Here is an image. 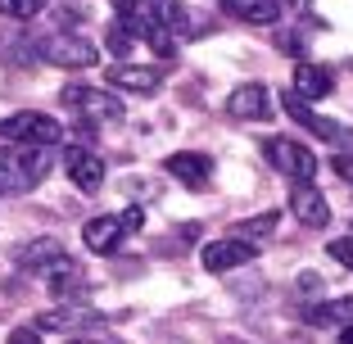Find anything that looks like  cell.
I'll use <instances>...</instances> for the list:
<instances>
[{
    "label": "cell",
    "mask_w": 353,
    "mask_h": 344,
    "mask_svg": "<svg viewBox=\"0 0 353 344\" xmlns=\"http://www.w3.org/2000/svg\"><path fill=\"white\" fill-rule=\"evenodd\" d=\"M141 222H145L141 209H127L123 218L104 213V218H91L82 227V240H86V250H91V254H118V250H123V240L132 236V231H141Z\"/></svg>",
    "instance_id": "277c9868"
},
{
    "label": "cell",
    "mask_w": 353,
    "mask_h": 344,
    "mask_svg": "<svg viewBox=\"0 0 353 344\" xmlns=\"http://www.w3.org/2000/svg\"><path fill=\"white\" fill-rule=\"evenodd\" d=\"M218 5L236 23H254V28H268L281 19V0H218Z\"/></svg>",
    "instance_id": "4fadbf2b"
},
{
    "label": "cell",
    "mask_w": 353,
    "mask_h": 344,
    "mask_svg": "<svg viewBox=\"0 0 353 344\" xmlns=\"http://www.w3.org/2000/svg\"><path fill=\"white\" fill-rule=\"evenodd\" d=\"M254 259H259V240H245V236H227V240H208L204 245L208 272H231V267H245Z\"/></svg>",
    "instance_id": "ba28073f"
},
{
    "label": "cell",
    "mask_w": 353,
    "mask_h": 344,
    "mask_svg": "<svg viewBox=\"0 0 353 344\" xmlns=\"http://www.w3.org/2000/svg\"><path fill=\"white\" fill-rule=\"evenodd\" d=\"M290 213L303 227H326L331 222V204H326V195L312 181H294L290 186Z\"/></svg>",
    "instance_id": "30bf717a"
},
{
    "label": "cell",
    "mask_w": 353,
    "mask_h": 344,
    "mask_svg": "<svg viewBox=\"0 0 353 344\" xmlns=\"http://www.w3.org/2000/svg\"><path fill=\"white\" fill-rule=\"evenodd\" d=\"M59 100L77 114V123H123V100L100 86H63Z\"/></svg>",
    "instance_id": "3957f363"
},
{
    "label": "cell",
    "mask_w": 353,
    "mask_h": 344,
    "mask_svg": "<svg viewBox=\"0 0 353 344\" xmlns=\"http://www.w3.org/2000/svg\"><path fill=\"white\" fill-rule=\"evenodd\" d=\"M0 136H5V141H14V145L50 150V145H59V141H63V127H59V118H50V114L23 109V114H14V118H5V123H0Z\"/></svg>",
    "instance_id": "7a4b0ae2"
},
{
    "label": "cell",
    "mask_w": 353,
    "mask_h": 344,
    "mask_svg": "<svg viewBox=\"0 0 353 344\" xmlns=\"http://www.w3.org/2000/svg\"><path fill=\"white\" fill-rule=\"evenodd\" d=\"M281 105H285V114H290L294 123L308 127V132H317L322 141H340V127H335L331 118H322L317 109H308V100H303V95H281Z\"/></svg>",
    "instance_id": "5bb4252c"
},
{
    "label": "cell",
    "mask_w": 353,
    "mask_h": 344,
    "mask_svg": "<svg viewBox=\"0 0 353 344\" xmlns=\"http://www.w3.org/2000/svg\"><path fill=\"white\" fill-rule=\"evenodd\" d=\"M227 109H231V118L263 123V118H272V91L263 82H245V86H236V91L227 95Z\"/></svg>",
    "instance_id": "8fae6325"
},
{
    "label": "cell",
    "mask_w": 353,
    "mask_h": 344,
    "mask_svg": "<svg viewBox=\"0 0 353 344\" xmlns=\"http://www.w3.org/2000/svg\"><path fill=\"white\" fill-rule=\"evenodd\" d=\"M168 177H176L181 186L190 190H204L208 181H213V159L208 154H195V150H176V154H168Z\"/></svg>",
    "instance_id": "7c38bea8"
},
{
    "label": "cell",
    "mask_w": 353,
    "mask_h": 344,
    "mask_svg": "<svg viewBox=\"0 0 353 344\" xmlns=\"http://www.w3.org/2000/svg\"><path fill=\"white\" fill-rule=\"evenodd\" d=\"M340 344H353V322H349V326L340 331Z\"/></svg>",
    "instance_id": "484cf974"
},
{
    "label": "cell",
    "mask_w": 353,
    "mask_h": 344,
    "mask_svg": "<svg viewBox=\"0 0 353 344\" xmlns=\"http://www.w3.org/2000/svg\"><path fill=\"white\" fill-rule=\"evenodd\" d=\"M331 259H335V263H344V267L353 272V236H344V240H331Z\"/></svg>",
    "instance_id": "603a6c76"
},
{
    "label": "cell",
    "mask_w": 353,
    "mask_h": 344,
    "mask_svg": "<svg viewBox=\"0 0 353 344\" xmlns=\"http://www.w3.org/2000/svg\"><path fill=\"white\" fill-rule=\"evenodd\" d=\"M73 326H100V313L95 308H54V313H41V331H73Z\"/></svg>",
    "instance_id": "ac0fdd59"
},
{
    "label": "cell",
    "mask_w": 353,
    "mask_h": 344,
    "mask_svg": "<svg viewBox=\"0 0 353 344\" xmlns=\"http://www.w3.org/2000/svg\"><path fill=\"white\" fill-rule=\"evenodd\" d=\"M10 344H41V335L32 331V326H23V331H10Z\"/></svg>",
    "instance_id": "d4e9b609"
},
{
    "label": "cell",
    "mask_w": 353,
    "mask_h": 344,
    "mask_svg": "<svg viewBox=\"0 0 353 344\" xmlns=\"http://www.w3.org/2000/svg\"><path fill=\"white\" fill-rule=\"evenodd\" d=\"M41 10H46V0H0V14H5V19H19V23L37 19Z\"/></svg>",
    "instance_id": "ffe728a7"
},
{
    "label": "cell",
    "mask_w": 353,
    "mask_h": 344,
    "mask_svg": "<svg viewBox=\"0 0 353 344\" xmlns=\"http://www.w3.org/2000/svg\"><path fill=\"white\" fill-rule=\"evenodd\" d=\"M263 154H268V163L276 168L281 177H290V181L317 177V154L308 145H299V141H290V136H272L268 145H263Z\"/></svg>",
    "instance_id": "5b68a950"
},
{
    "label": "cell",
    "mask_w": 353,
    "mask_h": 344,
    "mask_svg": "<svg viewBox=\"0 0 353 344\" xmlns=\"http://www.w3.org/2000/svg\"><path fill=\"white\" fill-rule=\"evenodd\" d=\"M281 5H294V0H281Z\"/></svg>",
    "instance_id": "83f0119b"
},
{
    "label": "cell",
    "mask_w": 353,
    "mask_h": 344,
    "mask_svg": "<svg viewBox=\"0 0 353 344\" xmlns=\"http://www.w3.org/2000/svg\"><path fill=\"white\" fill-rule=\"evenodd\" d=\"M59 254H63L59 240H50V236H46V240H32V245H23V250H19V267H23V272H37V276H41L46 263H54Z\"/></svg>",
    "instance_id": "d6986e66"
},
{
    "label": "cell",
    "mask_w": 353,
    "mask_h": 344,
    "mask_svg": "<svg viewBox=\"0 0 353 344\" xmlns=\"http://www.w3.org/2000/svg\"><path fill=\"white\" fill-rule=\"evenodd\" d=\"M50 172V150H37V145H0V199H14V195H28L37 190Z\"/></svg>",
    "instance_id": "6da1fadb"
},
{
    "label": "cell",
    "mask_w": 353,
    "mask_h": 344,
    "mask_svg": "<svg viewBox=\"0 0 353 344\" xmlns=\"http://www.w3.org/2000/svg\"><path fill=\"white\" fill-rule=\"evenodd\" d=\"M63 172H68V181H73L77 190H86V195H95V190L104 186V159L95 154L91 145H68L63 150Z\"/></svg>",
    "instance_id": "52a82bcc"
},
{
    "label": "cell",
    "mask_w": 353,
    "mask_h": 344,
    "mask_svg": "<svg viewBox=\"0 0 353 344\" xmlns=\"http://www.w3.org/2000/svg\"><path fill=\"white\" fill-rule=\"evenodd\" d=\"M132 45H136V37H132V32L123 28V23H114V28H109V50H114L118 59H123V54L132 50Z\"/></svg>",
    "instance_id": "44dd1931"
},
{
    "label": "cell",
    "mask_w": 353,
    "mask_h": 344,
    "mask_svg": "<svg viewBox=\"0 0 353 344\" xmlns=\"http://www.w3.org/2000/svg\"><path fill=\"white\" fill-rule=\"evenodd\" d=\"M331 168H335V177H340V181H349V186H353V154H335Z\"/></svg>",
    "instance_id": "cb8c5ba5"
},
{
    "label": "cell",
    "mask_w": 353,
    "mask_h": 344,
    "mask_svg": "<svg viewBox=\"0 0 353 344\" xmlns=\"http://www.w3.org/2000/svg\"><path fill=\"white\" fill-rule=\"evenodd\" d=\"M272 227H276V213H263V218H254V222H245V227H240L236 231V236H245V240H250V236H268V231Z\"/></svg>",
    "instance_id": "7402d4cb"
},
{
    "label": "cell",
    "mask_w": 353,
    "mask_h": 344,
    "mask_svg": "<svg viewBox=\"0 0 353 344\" xmlns=\"http://www.w3.org/2000/svg\"><path fill=\"white\" fill-rule=\"evenodd\" d=\"M68 344H104V340H68Z\"/></svg>",
    "instance_id": "4316f807"
},
{
    "label": "cell",
    "mask_w": 353,
    "mask_h": 344,
    "mask_svg": "<svg viewBox=\"0 0 353 344\" xmlns=\"http://www.w3.org/2000/svg\"><path fill=\"white\" fill-rule=\"evenodd\" d=\"M41 59L59 63V68H91L100 59V50L86 37H77V32H50L41 41Z\"/></svg>",
    "instance_id": "8992f818"
},
{
    "label": "cell",
    "mask_w": 353,
    "mask_h": 344,
    "mask_svg": "<svg viewBox=\"0 0 353 344\" xmlns=\"http://www.w3.org/2000/svg\"><path fill=\"white\" fill-rule=\"evenodd\" d=\"M82 276H86V272L77 267L68 254H59L54 263H46V272H41V281L50 285L54 294H73V290H82Z\"/></svg>",
    "instance_id": "2e32d148"
},
{
    "label": "cell",
    "mask_w": 353,
    "mask_h": 344,
    "mask_svg": "<svg viewBox=\"0 0 353 344\" xmlns=\"http://www.w3.org/2000/svg\"><path fill=\"white\" fill-rule=\"evenodd\" d=\"M303 322H308V326H335V331H344V326L353 322V299L312 303V308H303Z\"/></svg>",
    "instance_id": "e0dca14e"
},
{
    "label": "cell",
    "mask_w": 353,
    "mask_h": 344,
    "mask_svg": "<svg viewBox=\"0 0 353 344\" xmlns=\"http://www.w3.org/2000/svg\"><path fill=\"white\" fill-rule=\"evenodd\" d=\"M104 82L114 86V91H127V95H154L163 86V73L150 68V63H109Z\"/></svg>",
    "instance_id": "9c48e42d"
},
{
    "label": "cell",
    "mask_w": 353,
    "mask_h": 344,
    "mask_svg": "<svg viewBox=\"0 0 353 344\" xmlns=\"http://www.w3.org/2000/svg\"><path fill=\"white\" fill-rule=\"evenodd\" d=\"M331 91H335L331 68H322V63H299V68H294V95H303V100H326Z\"/></svg>",
    "instance_id": "9a60e30c"
}]
</instances>
